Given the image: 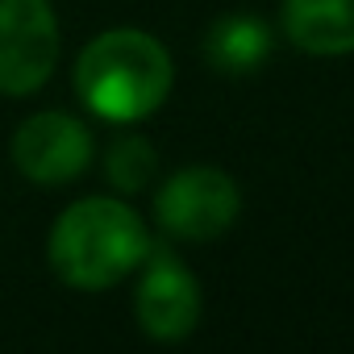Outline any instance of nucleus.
Masks as SVG:
<instances>
[{"instance_id":"39448f33","label":"nucleus","mask_w":354,"mask_h":354,"mask_svg":"<svg viewBox=\"0 0 354 354\" xmlns=\"http://www.w3.org/2000/svg\"><path fill=\"white\" fill-rule=\"evenodd\" d=\"M142 283H138V325L154 342H180L201 321V288L196 275L175 259L167 246H150L142 259Z\"/></svg>"},{"instance_id":"20e7f679","label":"nucleus","mask_w":354,"mask_h":354,"mask_svg":"<svg viewBox=\"0 0 354 354\" xmlns=\"http://www.w3.org/2000/svg\"><path fill=\"white\" fill-rule=\"evenodd\" d=\"M59 59V26L50 0H0V92H38Z\"/></svg>"},{"instance_id":"f257e3e1","label":"nucleus","mask_w":354,"mask_h":354,"mask_svg":"<svg viewBox=\"0 0 354 354\" xmlns=\"http://www.w3.org/2000/svg\"><path fill=\"white\" fill-rule=\"evenodd\" d=\"M146 250H150V234L142 217L113 196H88L71 205L55 221L46 242L55 275L80 292L113 288L133 267H142Z\"/></svg>"},{"instance_id":"423d86ee","label":"nucleus","mask_w":354,"mask_h":354,"mask_svg":"<svg viewBox=\"0 0 354 354\" xmlns=\"http://www.w3.org/2000/svg\"><path fill=\"white\" fill-rule=\"evenodd\" d=\"M92 162V133L71 113H34L13 133V167L30 184H71Z\"/></svg>"},{"instance_id":"6e6552de","label":"nucleus","mask_w":354,"mask_h":354,"mask_svg":"<svg viewBox=\"0 0 354 354\" xmlns=\"http://www.w3.org/2000/svg\"><path fill=\"white\" fill-rule=\"evenodd\" d=\"M271 30L254 13H225L205 34V59L225 75H246L271 59Z\"/></svg>"},{"instance_id":"1a4fd4ad","label":"nucleus","mask_w":354,"mask_h":354,"mask_svg":"<svg viewBox=\"0 0 354 354\" xmlns=\"http://www.w3.org/2000/svg\"><path fill=\"white\" fill-rule=\"evenodd\" d=\"M154 167H158L154 146L146 138H138V133L117 138L109 146V154H104V175H109V184L117 192H142L154 180Z\"/></svg>"},{"instance_id":"f03ea898","label":"nucleus","mask_w":354,"mask_h":354,"mask_svg":"<svg viewBox=\"0 0 354 354\" xmlns=\"http://www.w3.org/2000/svg\"><path fill=\"white\" fill-rule=\"evenodd\" d=\"M175 67L158 38L142 30H109L84 46L75 63L80 100L104 121H142L171 92Z\"/></svg>"},{"instance_id":"7ed1b4c3","label":"nucleus","mask_w":354,"mask_h":354,"mask_svg":"<svg viewBox=\"0 0 354 354\" xmlns=\"http://www.w3.org/2000/svg\"><path fill=\"white\" fill-rule=\"evenodd\" d=\"M154 213L162 234L184 238V242H213L221 238L238 213H242V192L217 167H188L158 188Z\"/></svg>"},{"instance_id":"0eeeda50","label":"nucleus","mask_w":354,"mask_h":354,"mask_svg":"<svg viewBox=\"0 0 354 354\" xmlns=\"http://www.w3.org/2000/svg\"><path fill=\"white\" fill-rule=\"evenodd\" d=\"M283 34L317 59L354 50V0H283Z\"/></svg>"}]
</instances>
